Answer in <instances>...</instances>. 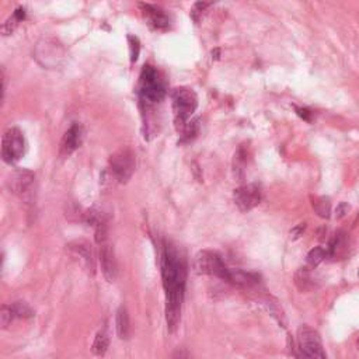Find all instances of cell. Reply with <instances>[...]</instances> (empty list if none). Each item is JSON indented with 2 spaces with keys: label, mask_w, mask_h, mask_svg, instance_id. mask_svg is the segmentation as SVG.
Segmentation results:
<instances>
[{
  "label": "cell",
  "mask_w": 359,
  "mask_h": 359,
  "mask_svg": "<svg viewBox=\"0 0 359 359\" xmlns=\"http://www.w3.org/2000/svg\"><path fill=\"white\" fill-rule=\"evenodd\" d=\"M139 10L148 27L152 31L166 33L171 28V17L164 9L150 3H139Z\"/></svg>",
  "instance_id": "10"
},
{
  "label": "cell",
  "mask_w": 359,
  "mask_h": 359,
  "mask_svg": "<svg viewBox=\"0 0 359 359\" xmlns=\"http://www.w3.org/2000/svg\"><path fill=\"white\" fill-rule=\"evenodd\" d=\"M83 137H85L83 127L79 123H73L62 138L61 148H59V156L62 159L71 157L80 148L83 142Z\"/></svg>",
  "instance_id": "13"
},
{
  "label": "cell",
  "mask_w": 359,
  "mask_h": 359,
  "mask_svg": "<svg viewBox=\"0 0 359 359\" xmlns=\"http://www.w3.org/2000/svg\"><path fill=\"white\" fill-rule=\"evenodd\" d=\"M37 62L45 69H56L65 59L64 45L55 38H42L34 51Z\"/></svg>",
  "instance_id": "5"
},
{
  "label": "cell",
  "mask_w": 359,
  "mask_h": 359,
  "mask_svg": "<svg viewBox=\"0 0 359 359\" xmlns=\"http://www.w3.org/2000/svg\"><path fill=\"white\" fill-rule=\"evenodd\" d=\"M329 257V250H327V247L324 249L323 246H319V247H316V249H313L309 254H308V264L309 265H312V267H316V265H319L324 259H327Z\"/></svg>",
  "instance_id": "21"
},
{
  "label": "cell",
  "mask_w": 359,
  "mask_h": 359,
  "mask_svg": "<svg viewBox=\"0 0 359 359\" xmlns=\"http://www.w3.org/2000/svg\"><path fill=\"white\" fill-rule=\"evenodd\" d=\"M83 220L89 225V226H93L94 229L107 223V219L104 216V213L96 208H91V209H87L85 213H83Z\"/></svg>",
  "instance_id": "19"
},
{
  "label": "cell",
  "mask_w": 359,
  "mask_h": 359,
  "mask_svg": "<svg viewBox=\"0 0 359 359\" xmlns=\"http://www.w3.org/2000/svg\"><path fill=\"white\" fill-rule=\"evenodd\" d=\"M137 166V156L130 148L116 150L110 157V171L118 183H127L132 177Z\"/></svg>",
  "instance_id": "6"
},
{
  "label": "cell",
  "mask_w": 359,
  "mask_h": 359,
  "mask_svg": "<svg viewBox=\"0 0 359 359\" xmlns=\"http://www.w3.org/2000/svg\"><path fill=\"white\" fill-rule=\"evenodd\" d=\"M233 201L242 212H249L261 202V190L256 184L242 186L234 190Z\"/></svg>",
  "instance_id": "11"
},
{
  "label": "cell",
  "mask_w": 359,
  "mask_h": 359,
  "mask_svg": "<svg viewBox=\"0 0 359 359\" xmlns=\"http://www.w3.org/2000/svg\"><path fill=\"white\" fill-rule=\"evenodd\" d=\"M69 256L78 261L89 274H96V259L91 246L86 240H76L67 246Z\"/></svg>",
  "instance_id": "12"
},
{
  "label": "cell",
  "mask_w": 359,
  "mask_h": 359,
  "mask_svg": "<svg viewBox=\"0 0 359 359\" xmlns=\"http://www.w3.org/2000/svg\"><path fill=\"white\" fill-rule=\"evenodd\" d=\"M313 207L316 212L322 218H329L330 216V202L326 198H316V202H313Z\"/></svg>",
  "instance_id": "24"
},
{
  "label": "cell",
  "mask_w": 359,
  "mask_h": 359,
  "mask_svg": "<svg viewBox=\"0 0 359 359\" xmlns=\"http://www.w3.org/2000/svg\"><path fill=\"white\" fill-rule=\"evenodd\" d=\"M200 130V121L197 118L190 119V121L186 124V127L180 131V143H187L190 141H193Z\"/></svg>",
  "instance_id": "17"
},
{
  "label": "cell",
  "mask_w": 359,
  "mask_h": 359,
  "mask_svg": "<svg viewBox=\"0 0 359 359\" xmlns=\"http://www.w3.org/2000/svg\"><path fill=\"white\" fill-rule=\"evenodd\" d=\"M194 270L200 275H211L220 278L225 282H231V272L230 270L222 260V257L213 252L204 250L200 252L195 259H194Z\"/></svg>",
  "instance_id": "4"
},
{
  "label": "cell",
  "mask_w": 359,
  "mask_h": 359,
  "mask_svg": "<svg viewBox=\"0 0 359 359\" xmlns=\"http://www.w3.org/2000/svg\"><path fill=\"white\" fill-rule=\"evenodd\" d=\"M16 319H31L34 316V310L28 306V304L23 301H17L10 305Z\"/></svg>",
  "instance_id": "20"
},
{
  "label": "cell",
  "mask_w": 359,
  "mask_h": 359,
  "mask_svg": "<svg viewBox=\"0 0 359 359\" xmlns=\"http://www.w3.org/2000/svg\"><path fill=\"white\" fill-rule=\"evenodd\" d=\"M16 319L13 309L10 305H3L2 306V312H0V324H2V329H8L13 320Z\"/></svg>",
  "instance_id": "23"
},
{
  "label": "cell",
  "mask_w": 359,
  "mask_h": 359,
  "mask_svg": "<svg viewBox=\"0 0 359 359\" xmlns=\"http://www.w3.org/2000/svg\"><path fill=\"white\" fill-rule=\"evenodd\" d=\"M26 138L20 128H9L2 139V159L6 164H16L26 153Z\"/></svg>",
  "instance_id": "7"
},
{
  "label": "cell",
  "mask_w": 359,
  "mask_h": 359,
  "mask_svg": "<svg viewBox=\"0 0 359 359\" xmlns=\"http://www.w3.org/2000/svg\"><path fill=\"white\" fill-rule=\"evenodd\" d=\"M305 230V223H302L301 226H297V227H295L292 231H290V234L293 236V238H297L299 236L302 234V231Z\"/></svg>",
  "instance_id": "26"
},
{
  "label": "cell",
  "mask_w": 359,
  "mask_h": 359,
  "mask_svg": "<svg viewBox=\"0 0 359 359\" xmlns=\"http://www.w3.org/2000/svg\"><path fill=\"white\" fill-rule=\"evenodd\" d=\"M108 347H110V338H108L107 333L98 331L96 334V338H94V342H93V347H91L93 353L97 355V356H104L105 352L108 351Z\"/></svg>",
  "instance_id": "18"
},
{
  "label": "cell",
  "mask_w": 359,
  "mask_h": 359,
  "mask_svg": "<svg viewBox=\"0 0 359 359\" xmlns=\"http://www.w3.org/2000/svg\"><path fill=\"white\" fill-rule=\"evenodd\" d=\"M98 256H100V264L104 278L108 282H114L118 275V265L114 256V250L111 249L108 242L98 245Z\"/></svg>",
  "instance_id": "14"
},
{
  "label": "cell",
  "mask_w": 359,
  "mask_h": 359,
  "mask_svg": "<svg viewBox=\"0 0 359 359\" xmlns=\"http://www.w3.org/2000/svg\"><path fill=\"white\" fill-rule=\"evenodd\" d=\"M26 17H27V12H26L24 8L16 9L15 13L5 21L3 27H2L3 35H5V37H6V35H12V34L17 30V27L26 20Z\"/></svg>",
  "instance_id": "16"
},
{
  "label": "cell",
  "mask_w": 359,
  "mask_h": 359,
  "mask_svg": "<svg viewBox=\"0 0 359 359\" xmlns=\"http://www.w3.org/2000/svg\"><path fill=\"white\" fill-rule=\"evenodd\" d=\"M297 344L301 353L308 358H326V352L323 348V342L320 334L309 327L302 326L297 330Z\"/></svg>",
  "instance_id": "9"
},
{
  "label": "cell",
  "mask_w": 359,
  "mask_h": 359,
  "mask_svg": "<svg viewBox=\"0 0 359 359\" xmlns=\"http://www.w3.org/2000/svg\"><path fill=\"white\" fill-rule=\"evenodd\" d=\"M174 124L177 131H182L186 124L193 119L194 112L198 108V96L190 87H177L171 93Z\"/></svg>",
  "instance_id": "3"
},
{
  "label": "cell",
  "mask_w": 359,
  "mask_h": 359,
  "mask_svg": "<svg viewBox=\"0 0 359 359\" xmlns=\"http://www.w3.org/2000/svg\"><path fill=\"white\" fill-rule=\"evenodd\" d=\"M167 94V85L163 75L150 65H145L138 85V97L143 111L160 104Z\"/></svg>",
  "instance_id": "2"
},
{
  "label": "cell",
  "mask_w": 359,
  "mask_h": 359,
  "mask_svg": "<svg viewBox=\"0 0 359 359\" xmlns=\"http://www.w3.org/2000/svg\"><path fill=\"white\" fill-rule=\"evenodd\" d=\"M115 326H116V334L121 340H128L130 333H131V323H130V316L128 312L124 306L119 308L116 310L115 316Z\"/></svg>",
  "instance_id": "15"
},
{
  "label": "cell",
  "mask_w": 359,
  "mask_h": 359,
  "mask_svg": "<svg viewBox=\"0 0 359 359\" xmlns=\"http://www.w3.org/2000/svg\"><path fill=\"white\" fill-rule=\"evenodd\" d=\"M130 42H131V62L134 64L139 55V41L137 37L130 35Z\"/></svg>",
  "instance_id": "25"
},
{
  "label": "cell",
  "mask_w": 359,
  "mask_h": 359,
  "mask_svg": "<svg viewBox=\"0 0 359 359\" xmlns=\"http://www.w3.org/2000/svg\"><path fill=\"white\" fill-rule=\"evenodd\" d=\"M213 2L212 0H200V2H197L194 5V8L191 9V19L195 21V23H200L202 15L207 12V9L212 5Z\"/></svg>",
  "instance_id": "22"
},
{
  "label": "cell",
  "mask_w": 359,
  "mask_h": 359,
  "mask_svg": "<svg viewBox=\"0 0 359 359\" xmlns=\"http://www.w3.org/2000/svg\"><path fill=\"white\" fill-rule=\"evenodd\" d=\"M35 174L30 170H16L8 180V187L12 194L21 198L24 202H31L34 198Z\"/></svg>",
  "instance_id": "8"
},
{
  "label": "cell",
  "mask_w": 359,
  "mask_h": 359,
  "mask_svg": "<svg viewBox=\"0 0 359 359\" xmlns=\"http://www.w3.org/2000/svg\"><path fill=\"white\" fill-rule=\"evenodd\" d=\"M160 268L166 292V320L170 333H174L182 319V308L187 281V264L178 249L164 242L160 254Z\"/></svg>",
  "instance_id": "1"
}]
</instances>
